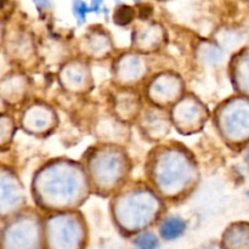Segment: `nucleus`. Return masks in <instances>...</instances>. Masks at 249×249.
<instances>
[{
	"instance_id": "nucleus-1",
	"label": "nucleus",
	"mask_w": 249,
	"mask_h": 249,
	"mask_svg": "<svg viewBox=\"0 0 249 249\" xmlns=\"http://www.w3.org/2000/svg\"><path fill=\"white\" fill-rule=\"evenodd\" d=\"M185 229H186V224L182 219L177 218V216H173V218L167 219L164 223L162 224L160 229V236H162L164 240L167 241H173L177 240L178 237L182 235L185 232Z\"/></svg>"
},
{
	"instance_id": "nucleus-2",
	"label": "nucleus",
	"mask_w": 249,
	"mask_h": 249,
	"mask_svg": "<svg viewBox=\"0 0 249 249\" xmlns=\"http://www.w3.org/2000/svg\"><path fill=\"white\" fill-rule=\"evenodd\" d=\"M135 246L138 249H157L158 240L152 233H142L135 240Z\"/></svg>"
},
{
	"instance_id": "nucleus-3",
	"label": "nucleus",
	"mask_w": 249,
	"mask_h": 249,
	"mask_svg": "<svg viewBox=\"0 0 249 249\" xmlns=\"http://www.w3.org/2000/svg\"><path fill=\"white\" fill-rule=\"evenodd\" d=\"M133 10L129 6H122L117 10L116 15H114V19L118 24H122V26H125V24L130 23L131 19H133Z\"/></svg>"
},
{
	"instance_id": "nucleus-4",
	"label": "nucleus",
	"mask_w": 249,
	"mask_h": 249,
	"mask_svg": "<svg viewBox=\"0 0 249 249\" xmlns=\"http://www.w3.org/2000/svg\"><path fill=\"white\" fill-rule=\"evenodd\" d=\"M88 11H89V10H88L87 5H85L84 2H77V4H75V12L79 15L80 18L84 19L85 18V14H87Z\"/></svg>"
}]
</instances>
